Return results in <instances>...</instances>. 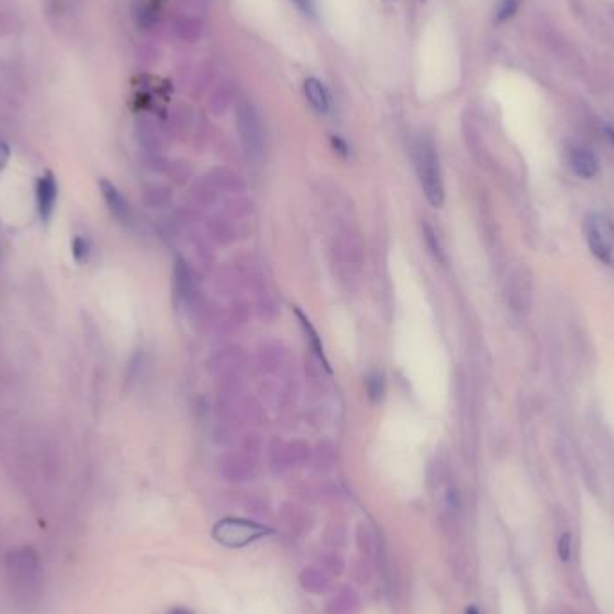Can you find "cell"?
Masks as SVG:
<instances>
[{"label":"cell","instance_id":"cell-1","mask_svg":"<svg viewBox=\"0 0 614 614\" xmlns=\"http://www.w3.org/2000/svg\"><path fill=\"white\" fill-rule=\"evenodd\" d=\"M415 165L420 178V185L433 207L444 204V182H442L438 153L428 137H419L415 144Z\"/></svg>","mask_w":614,"mask_h":614},{"label":"cell","instance_id":"cell-2","mask_svg":"<svg viewBox=\"0 0 614 614\" xmlns=\"http://www.w3.org/2000/svg\"><path fill=\"white\" fill-rule=\"evenodd\" d=\"M584 234L592 256L614 268V221L606 214H591L584 223Z\"/></svg>","mask_w":614,"mask_h":614},{"label":"cell","instance_id":"cell-3","mask_svg":"<svg viewBox=\"0 0 614 614\" xmlns=\"http://www.w3.org/2000/svg\"><path fill=\"white\" fill-rule=\"evenodd\" d=\"M268 533H272L268 526L247 520H232V517L219 521L213 530L214 539L226 548H242L259 541L260 537Z\"/></svg>","mask_w":614,"mask_h":614},{"label":"cell","instance_id":"cell-4","mask_svg":"<svg viewBox=\"0 0 614 614\" xmlns=\"http://www.w3.org/2000/svg\"><path fill=\"white\" fill-rule=\"evenodd\" d=\"M238 131L242 147L250 158H260L264 149V131L259 113L254 104L241 101L238 106Z\"/></svg>","mask_w":614,"mask_h":614},{"label":"cell","instance_id":"cell-5","mask_svg":"<svg viewBox=\"0 0 614 614\" xmlns=\"http://www.w3.org/2000/svg\"><path fill=\"white\" fill-rule=\"evenodd\" d=\"M58 201V182L56 176L47 171L44 176L38 178L36 182V207H38V216L44 223H49L54 214Z\"/></svg>","mask_w":614,"mask_h":614},{"label":"cell","instance_id":"cell-6","mask_svg":"<svg viewBox=\"0 0 614 614\" xmlns=\"http://www.w3.org/2000/svg\"><path fill=\"white\" fill-rule=\"evenodd\" d=\"M99 189L101 194H103L104 204L108 207L110 214H112L119 223H130L131 221V208L126 201L124 196L121 194V190L113 185L108 180H99Z\"/></svg>","mask_w":614,"mask_h":614},{"label":"cell","instance_id":"cell-7","mask_svg":"<svg viewBox=\"0 0 614 614\" xmlns=\"http://www.w3.org/2000/svg\"><path fill=\"white\" fill-rule=\"evenodd\" d=\"M570 167L580 178H595L600 171V162L597 155L584 146H575L570 149Z\"/></svg>","mask_w":614,"mask_h":614},{"label":"cell","instance_id":"cell-8","mask_svg":"<svg viewBox=\"0 0 614 614\" xmlns=\"http://www.w3.org/2000/svg\"><path fill=\"white\" fill-rule=\"evenodd\" d=\"M300 586L311 595H325L331 589V576L322 566H309L300 573Z\"/></svg>","mask_w":614,"mask_h":614},{"label":"cell","instance_id":"cell-9","mask_svg":"<svg viewBox=\"0 0 614 614\" xmlns=\"http://www.w3.org/2000/svg\"><path fill=\"white\" fill-rule=\"evenodd\" d=\"M304 94L307 101L311 103L313 108L318 113H329L331 112V94L324 83L316 78H307L304 81Z\"/></svg>","mask_w":614,"mask_h":614},{"label":"cell","instance_id":"cell-10","mask_svg":"<svg viewBox=\"0 0 614 614\" xmlns=\"http://www.w3.org/2000/svg\"><path fill=\"white\" fill-rule=\"evenodd\" d=\"M359 597L358 592L351 588H343L331 598L327 604V614H358L359 613Z\"/></svg>","mask_w":614,"mask_h":614},{"label":"cell","instance_id":"cell-11","mask_svg":"<svg viewBox=\"0 0 614 614\" xmlns=\"http://www.w3.org/2000/svg\"><path fill=\"white\" fill-rule=\"evenodd\" d=\"M356 545L361 555L367 558H376L379 554V537L376 536L372 528L368 524L361 523L356 532Z\"/></svg>","mask_w":614,"mask_h":614},{"label":"cell","instance_id":"cell-12","mask_svg":"<svg viewBox=\"0 0 614 614\" xmlns=\"http://www.w3.org/2000/svg\"><path fill=\"white\" fill-rule=\"evenodd\" d=\"M282 526L291 536H299L306 530L302 514L297 508H284V512H282Z\"/></svg>","mask_w":614,"mask_h":614},{"label":"cell","instance_id":"cell-13","mask_svg":"<svg viewBox=\"0 0 614 614\" xmlns=\"http://www.w3.org/2000/svg\"><path fill=\"white\" fill-rule=\"evenodd\" d=\"M70 251H72V257L76 263H87L88 256H90V242L85 238H81V235H76L72 239V250Z\"/></svg>","mask_w":614,"mask_h":614},{"label":"cell","instance_id":"cell-14","mask_svg":"<svg viewBox=\"0 0 614 614\" xmlns=\"http://www.w3.org/2000/svg\"><path fill=\"white\" fill-rule=\"evenodd\" d=\"M343 566H345V564H343V558L340 557L336 551L322 555V567H324L327 573H331V575H340L343 571Z\"/></svg>","mask_w":614,"mask_h":614},{"label":"cell","instance_id":"cell-15","mask_svg":"<svg viewBox=\"0 0 614 614\" xmlns=\"http://www.w3.org/2000/svg\"><path fill=\"white\" fill-rule=\"evenodd\" d=\"M520 8V0H499V6H497L496 11V20L497 22H506L508 18H512Z\"/></svg>","mask_w":614,"mask_h":614},{"label":"cell","instance_id":"cell-16","mask_svg":"<svg viewBox=\"0 0 614 614\" xmlns=\"http://www.w3.org/2000/svg\"><path fill=\"white\" fill-rule=\"evenodd\" d=\"M367 388H368V395L372 397V401H379L385 394V379L381 374H372V376L368 377L367 381Z\"/></svg>","mask_w":614,"mask_h":614},{"label":"cell","instance_id":"cell-17","mask_svg":"<svg viewBox=\"0 0 614 614\" xmlns=\"http://www.w3.org/2000/svg\"><path fill=\"white\" fill-rule=\"evenodd\" d=\"M325 542L331 546H345L347 537L345 530L342 526H334L327 530V536H325Z\"/></svg>","mask_w":614,"mask_h":614},{"label":"cell","instance_id":"cell-18","mask_svg":"<svg viewBox=\"0 0 614 614\" xmlns=\"http://www.w3.org/2000/svg\"><path fill=\"white\" fill-rule=\"evenodd\" d=\"M557 554L563 563H567V561L571 558V536L570 533H563V536L558 537Z\"/></svg>","mask_w":614,"mask_h":614},{"label":"cell","instance_id":"cell-19","mask_svg":"<svg viewBox=\"0 0 614 614\" xmlns=\"http://www.w3.org/2000/svg\"><path fill=\"white\" fill-rule=\"evenodd\" d=\"M354 576H356V580H358L359 584H367L368 580H370V566H368V564L365 563V558H363V561H361V563L356 564Z\"/></svg>","mask_w":614,"mask_h":614},{"label":"cell","instance_id":"cell-20","mask_svg":"<svg viewBox=\"0 0 614 614\" xmlns=\"http://www.w3.org/2000/svg\"><path fill=\"white\" fill-rule=\"evenodd\" d=\"M291 2H293L304 15H313V11H315V8H313V0H291Z\"/></svg>","mask_w":614,"mask_h":614},{"label":"cell","instance_id":"cell-21","mask_svg":"<svg viewBox=\"0 0 614 614\" xmlns=\"http://www.w3.org/2000/svg\"><path fill=\"white\" fill-rule=\"evenodd\" d=\"M9 160V146L6 142H0V171L6 167Z\"/></svg>","mask_w":614,"mask_h":614},{"label":"cell","instance_id":"cell-22","mask_svg":"<svg viewBox=\"0 0 614 614\" xmlns=\"http://www.w3.org/2000/svg\"><path fill=\"white\" fill-rule=\"evenodd\" d=\"M333 146L336 147L338 151L342 153V155H347V144L343 142L342 139H338V137H333Z\"/></svg>","mask_w":614,"mask_h":614},{"label":"cell","instance_id":"cell-23","mask_svg":"<svg viewBox=\"0 0 614 614\" xmlns=\"http://www.w3.org/2000/svg\"><path fill=\"white\" fill-rule=\"evenodd\" d=\"M169 614H192V613H190L189 609H185V607H176V609H173Z\"/></svg>","mask_w":614,"mask_h":614},{"label":"cell","instance_id":"cell-24","mask_svg":"<svg viewBox=\"0 0 614 614\" xmlns=\"http://www.w3.org/2000/svg\"><path fill=\"white\" fill-rule=\"evenodd\" d=\"M465 614H480V611H478V607L469 606L467 609H465Z\"/></svg>","mask_w":614,"mask_h":614},{"label":"cell","instance_id":"cell-25","mask_svg":"<svg viewBox=\"0 0 614 614\" xmlns=\"http://www.w3.org/2000/svg\"><path fill=\"white\" fill-rule=\"evenodd\" d=\"M607 135H609L611 142H613V146H614V130L613 128H607Z\"/></svg>","mask_w":614,"mask_h":614},{"label":"cell","instance_id":"cell-26","mask_svg":"<svg viewBox=\"0 0 614 614\" xmlns=\"http://www.w3.org/2000/svg\"><path fill=\"white\" fill-rule=\"evenodd\" d=\"M557 614H576L573 611H557Z\"/></svg>","mask_w":614,"mask_h":614}]
</instances>
